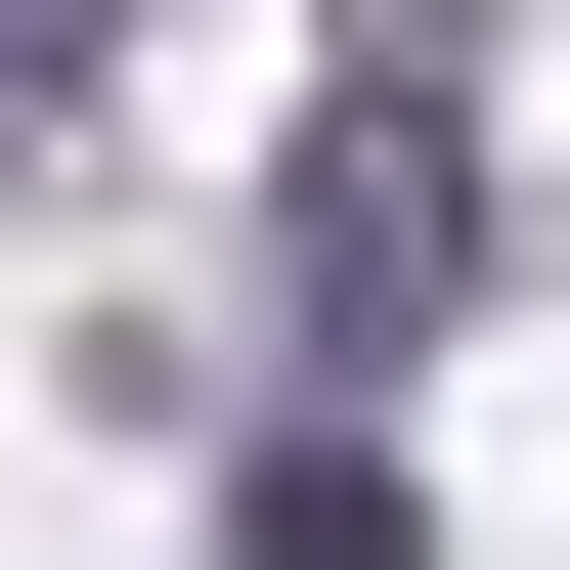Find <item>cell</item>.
I'll return each mask as SVG.
<instances>
[{"instance_id":"cell-1","label":"cell","mask_w":570,"mask_h":570,"mask_svg":"<svg viewBox=\"0 0 570 570\" xmlns=\"http://www.w3.org/2000/svg\"><path fill=\"white\" fill-rule=\"evenodd\" d=\"M439 264H483V132H439V45H352L307 219H264V352H439Z\"/></svg>"},{"instance_id":"cell-2","label":"cell","mask_w":570,"mask_h":570,"mask_svg":"<svg viewBox=\"0 0 570 570\" xmlns=\"http://www.w3.org/2000/svg\"><path fill=\"white\" fill-rule=\"evenodd\" d=\"M219 527H264V570H395V395H307V439H264Z\"/></svg>"},{"instance_id":"cell-3","label":"cell","mask_w":570,"mask_h":570,"mask_svg":"<svg viewBox=\"0 0 570 570\" xmlns=\"http://www.w3.org/2000/svg\"><path fill=\"white\" fill-rule=\"evenodd\" d=\"M88 88H132V0H0V176H45V132H88Z\"/></svg>"}]
</instances>
